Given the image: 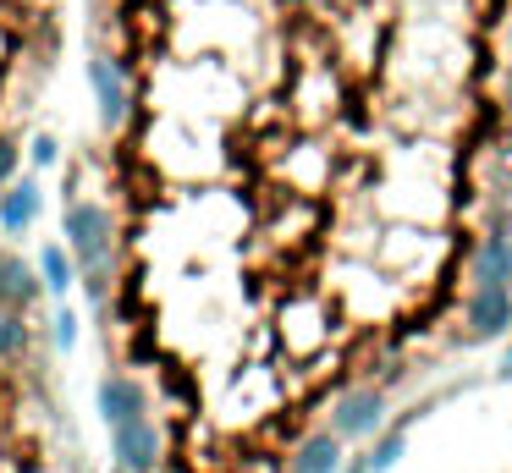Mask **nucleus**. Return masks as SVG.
<instances>
[{
  "instance_id": "nucleus-1",
  "label": "nucleus",
  "mask_w": 512,
  "mask_h": 473,
  "mask_svg": "<svg viewBox=\"0 0 512 473\" xmlns=\"http://www.w3.org/2000/svg\"><path fill=\"white\" fill-rule=\"evenodd\" d=\"M457 418H463V407H457ZM463 429L474 435L479 457L485 462H468L463 440L452 435V424L446 418H435L430 429H424V457L413 473H512V402H474L463 418Z\"/></svg>"
},
{
  "instance_id": "nucleus-2",
  "label": "nucleus",
  "mask_w": 512,
  "mask_h": 473,
  "mask_svg": "<svg viewBox=\"0 0 512 473\" xmlns=\"http://www.w3.org/2000/svg\"><path fill=\"white\" fill-rule=\"evenodd\" d=\"M61 242L78 259V281L89 292L94 308L111 303L116 286V220L100 198H67V215H61Z\"/></svg>"
},
{
  "instance_id": "nucleus-3",
  "label": "nucleus",
  "mask_w": 512,
  "mask_h": 473,
  "mask_svg": "<svg viewBox=\"0 0 512 473\" xmlns=\"http://www.w3.org/2000/svg\"><path fill=\"white\" fill-rule=\"evenodd\" d=\"M83 77H89V94H94V116H100L105 132H122L127 116H133V83H127L122 61L105 50H89L83 61Z\"/></svg>"
},
{
  "instance_id": "nucleus-4",
  "label": "nucleus",
  "mask_w": 512,
  "mask_h": 473,
  "mask_svg": "<svg viewBox=\"0 0 512 473\" xmlns=\"http://www.w3.org/2000/svg\"><path fill=\"white\" fill-rule=\"evenodd\" d=\"M111 451H116V468L155 473L160 468V424H155V413L138 407V413L116 418V424H111Z\"/></svg>"
},
{
  "instance_id": "nucleus-5",
  "label": "nucleus",
  "mask_w": 512,
  "mask_h": 473,
  "mask_svg": "<svg viewBox=\"0 0 512 473\" xmlns=\"http://www.w3.org/2000/svg\"><path fill=\"white\" fill-rule=\"evenodd\" d=\"M45 297V275H39V264H28L23 253H0V308H17V314H28V308Z\"/></svg>"
},
{
  "instance_id": "nucleus-6",
  "label": "nucleus",
  "mask_w": 512,
  "mask_h": 473,
  "mask_svg": "<svg viewBox=\"0 0 512 473\" xmlns=\"http://www.w3.org/2000/svg\"><path fill=\"white\" fill-rule=\"evenodd\" d=\"M39 209H45V193H39L34 176H17V182H6V193H0V231H6V237H23V231H34Z\"/></svg>"
},
{
  "instance_id": "nucleus-7",
  "label": "nucleus",
  "mask_w": 512,
  "mask_h": 473,
  "mask_svg": "<svg viewBox=\"0 0 512 473\" xmlns=\"http://www.w3.org/2000/svg\"><path fill=\"white\" fill-rule=\"evenodd\" d=\"M94 402H100V418H105V424H116V418L149 407V402H144V385H138L133 374H105L100 391H94Z\"/></svg>"
},
{
  "instance_id": "nucleus-8",
  "label": "nucleus",
  "mask_w": 512,
  "mask_h": 473,
  "mask_svg": "<svg viewBox=\"0 0 512 473\" xmlns=\"http://www.w3.org/2000/svg\"><path fill=\"white\" fill-rule=\"evenodd\" d=\"M39 275H45L50 297H67L72 286H78V259H72L67 242H45V253H39Z\"/></svg>"
},
{
  "instance_id": "nucleus-9",
  "label": "nucleus",
  "mask_w": 512,
  "mask_h": 473,
  "mask_svg": "<svg viewBox=\"0 0 512 473\" xmlns=\"http://www.w3.org/2000/svg\"><path fill=\"white\" fill-rule=\"evenodd\" d=\"M34 352V325L17 308H0V363H23Z\"/></svg>"
},
{
  "instance_id": "nucleus-10",
  "label": "nucleus",
  "mask_w": 512,
  "mask_h": 473,
  "mask_svg": "<svg viewBox=\"0 0 512 473\" xmlns=\"http://www.w3.org/2000/svg\"><path fill=\"white\" fill-rule=\"evenodd\" d=\"M28 165H34V171L61 165V138H56V132H34V143H28Z\"/></svg>"
},
{
  "instance_id": "nucleus-11",
  "label": "nucleus",
  "mask_w": 512,
  "mask_h": 473,
  "mask_svg": "<svg viewBox=\"0 0 512 473\" xmlns=\"http://www.w3.org/2000/svg\"><path fill=\"white\" fill-rule=\"evenodd\" d=\"M23 154H28L23 143L0 132V193H6V182H17V176H23Z\"/></svg>"
},
{
  "instance_id": "nucleus-12",
  "label": "nucleus",
  "mask_w": 512,
  "mask_h": 473,
  "mask_svg": "<svg viewBox=\"0 0 512 473\" xmlns=\"http://www.w3.org/2000/svg\"><path fill=\"white\" fill-rule=\"evenodd\" d=\"M50 341H56V352L78 347V314H72V308H56V319H50Z\"/></svg>"
},
{
  "instance_id": "nucleus-13",
  "label": "nucleus",
  "mask_w": 512,
  "mask_h": 473,
  "mask_svg": "<svg viewBox=\"0 0 512 473\" xmlns=\"http://www.w3.org/2000/svg\"><path fill=\"white\" fill-rule=\"evenodd\" d=\"M116 473H127V468H116Z\"/></svg>"
}]
</instances>
